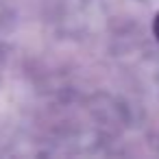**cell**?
Returning <instances> with one entry per match:
<instances>
[{
	"instance_id": "obj_1",
	"label": "cell",
	"mask_w": 159,
	"mask_h": 159,
	"mask_svg": "<svg viewBox=\"0 0 159 159\" xmlns=\"http://www.w3.org/2000/svg\"><path fill=\"white\" fill-rule=\"evenodd\" d=\"M152 33H155V37H157V42H159V13L155 16V22H152Z\"/></svg>"
}]
</instances>
